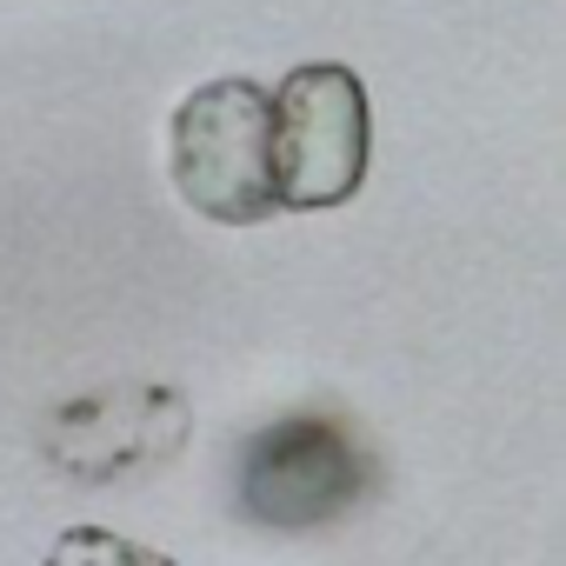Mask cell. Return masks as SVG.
Returning a JSON list of instances; mask_svg holds the SVG:
<instances>
[{
	"label": "cell",
	"mask_w": 566,
	"mask_h": 566,
	"mask_svg": "<svg viewBox=\"0 0 566 566\" xmlns=\"http://www.w3.org/2000/svg\"><path fill=\"white\" fill-rule=\"evenodd\" d=\"M48 566H174L167 553L114 533V526H67L48 553Z\"/></svg>",
	"instance_id": "5"
},
{
	"label": "cell",
	"mask_w": 566,
	"mask_h": 566,
	"mask_svg": "<svg viewBox=\"0 0 566 566\" xmlns=\"http://www.w3.org/2000/svg\"><path fill=\"white\" fill-rule=\"evenodd\" d=\"M273 101V193L280 207H340L360 193L367 180V154H374V114H367V87L360 74L314 61L280 81Z\"/></svg>",
	"instance_id": "3"
},
{
	"label": "cell",
	"mask_w": 566,
	"mask_h": 566,
	"mask_svg": "<svg viewBox=\"0 0 566 566\" xmlns=\"http://www.w3.org/2000/svg\"><path fill=\"white\" fill-rule=\"evenodd\" d=\"M187 427H193V407L174 387L120 380L54 407L41 427V460L74 486H127L160 473L187 447Z\"/></svg>",
	"instance_id": "4"
},
{
	"label": "cell",
	"mask_w": 566,
	"mask_h": 566,
	"mask_svg": "<svg viewBox=\"0 0 566 566\" xmlns=\"http://www.w3.org/2000/svg\"><path fill=\"white\" fill-rule=\"evenodd\" d=\"M380 493L374 440L327 407H294L253 427L233 453V506L260 533H321Z\"/></svg>",
	"instance_id": "1"
},
{
	"label": "cell",
	"mask_w": 566,
	"mask_h": 566,
	"mask_svg": "<svg viewBox=\"0 0 566 566\" xmlns=\"http://www.w3.org/2000/svg\"><path fill=\"white\" fill-rule=\"evenodd\" d=\"M174 187L200 220L253 227L280 213L273 193V101L253 81H207L174 107L167 127Z\"/></svg>",
	"instance_id": "2"
}]
</instances>
